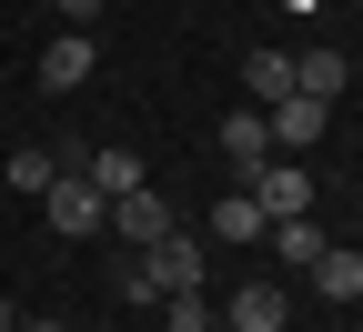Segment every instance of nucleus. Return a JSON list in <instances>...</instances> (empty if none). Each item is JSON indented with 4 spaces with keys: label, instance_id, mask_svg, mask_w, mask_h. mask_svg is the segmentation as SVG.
I'll return each instance as SVG.
<instances>
[{
    "label": "nucleus",
    "instance_id": "nucleus-1",
    "mask_svg": "<svg viewBox=\"0 0 363 332\" xmlns=\"http://www.w3.org/2000/svg\"><path fill=\"white\" fill-rule=\"evenodd\" d=\"M121 292H131V302H172V292H202V242H192V231L172 222L162 242H152L142 262L121 272Z\"/></svg>",
    "mask_w": 363,
    "mask_h": 332
},
{
    "label": "nucleus",
    "instance_id": "nucleus-2",
    "mask_svg": "<svg viewBox=\"0 0 363 332\" xmlns=\"http://www.w3.org/2000/svg\"><path fill=\"white\" fill-rule=\"evenodd\" d=\"M242 192L262 202V222H303V212H313V171H303V161H262Z\"/></svg>",
    "mask_w": 363,
    "mask_h": 332
},
{
    "label": "nucleus",
    "instance_id": "nucleus-3",
    "mask_svg": "<svg viewBox=\"0 0 363 332\" xmlns=\"http://www.w3.org/2000/svg\"><path fill=\"white\" fill-rule=\"evenodd\" d=\"M323 121H333V111H323V101H303V91H293V101H272V111H262V131H272V161H303L313 141H323Z\"/></svg>",
    "mask_w": 363,
    "mask_h": 332
},
{
    "label": "nucleus",
    "instance_id": "nucleus-4",
    "mask_svg": "<svg viewBox=\"0 0 363 332\" xmlns=\"http://www.w3.org/2000/svg\"><path fill=\"white\" fill-rule=\"evenodd\" d=\"M40 212H51V231H71V242H81V231H101V222H111V202L91 192L81 171H61L51 192H40Z\"/></svg>",
    "mask_w": 363,
    "mask_h": 332
},
{
    "label": "nucleus",
    "instance_id": "nucleus-5",
    "mask_svg": "<svg viewBox=\"0 0 363 332\" xmlns=\"http://www.w3.org/2000/svg\"><path fill=\"white\" fill-rule=\"evenodd\" d=\"M111 231H121V242H131V252H152V242H162V231H172V202H162V192H152V181H142V192H121V202H111Z\"/></svg>",
    "mask_w": 363,
    "mask_h": 332
},
{
    "label": "nucleus",
    "instance_id": "nucleus-6",
    "mask_svg": "<svg viewBox=\"0 0 363 332\" xmlns=\"http://www.w3.org/2000/svg\"><path fill=\"white\" fill-rule=\"evenodd\" d=\"M222 161H233L242 181L272 161V131H262V111H222Z\"/></svg>",
    "mask_w": 363,
    "mask_h": 332
},
{
    "label": "nucleus",
    "instance_id": "nucleus-7",
    "mask_svg": "<svg viewBox=\"0 0 363 332\" xmlns=\"http://www.w3.org/2000/svg\"><path fill=\"white\" fill-rule=\"evenodd\" d=\"M283 322H293L283 282H242V292H233V332H283Z\"/></svg>",
    "mask_w": 363,
    "mask_h": 332
},
{
    "label": "nucleus",
    "instance_id": "nucleus-8",
    "mask_svg": "<svg viewBox=\"0 0 363 332\" xmlns=\"http://www.w3.org/2000/svg\"><path fill=\"white\" fill-rule=\"evenodd\" d=\"M242 91H252V111L293 101V51H252V61H242Z\"/></svg>",
    "mask_w": 363,
    "mask_h": 332
},
{
    "label": "nucleus",
    "instance_id": "nucleus-9",
    "mask_svg": "<svg viewBox=\"0 0 363 332\" xmlns=\"http://www.w3.org/2000/svg\"><path fill=\"white\" fill-rule=\"evenodd\" d=\"M343 81H353L343 51H303V61H293V91H303V101H323V111H333V91H343Z\"/></svg>",
    "mask_w": 363,
    "mask_h": 332
},
{
    "label": "nucleus",
    "instance_id": "nucleus-10",
    "mask_svg": "<svg viewBox=\"0 0 363 332\" xmlns=\"http://www.w3.org/2000/svg\"><path fill=\"white\" fill-rule=\"evenodd\" d=\"M91 61H101V51H91V30H61L51 51H40V81H51V91H71V81H91Z\"/></svg>",
    "mask_w": 363,
    "mask_h": 332
},
{
    "label": "nucleus",
    "instance_id": "nucleus-11",
    "mask_svg": "<svg viewBox=\"0 0 363 332\" xmlns=\"http://www.w3.org/2000/svg\"><path fill=\"white\" fill-rule=\"evenodd\" d=\"M262 231H272V222H262V202L233 181V192H222V212H212V242H262Z\"/></svg>",
    "mask_w": 363,
    "mask_h": 332
},
{
    "label": "nucleus",
    "instance_id": "nucleus-12",
    "mask_svg": "<svg viewBox=\"0 0 363 332\" xmlns=\"http://www.w3.org/2000/svg\"><path fill=\"white\" fill-rule=\"evenodd\" d=\"M81 181H91L101 202H121V192H142V161H131V151H91V161H81Z\"/></svg>",
    "mask_w": 363,
    "mask_h": 332
},
{
    "label": "nucleus",
    "instance_id": "nucleus-13",
    "mask_svg": "<svg viewBox=\"0 0 363 332\" xmlns=\"http://www.w3.org/2000/svg\"><path fill=\"white\" fill-rule=\"evenodd\" d=\"M313 292L323 302H363V252H323L313 262Z\"/></svg>",
    "mask_w": 363,
    "mask_h": 332
},
{
    "label": "nucleus",
    "instance_id": "nucleus-14",
    "mask_svg": "<svg viewBox=\"0 0 363 332\" xmlns=\"http://www.w3.org/2000/svg\"><path fill=\"white\" fill-rule=\"evenodd\" d=\"M262 242H272V252H283V262H303V272H313V262H323V252H333V242H323V231H313V212H303V222H272V231H262Z\"/></svg>",
    "mask_w": 363,
    "mask_h": 332
},
{
    "label": "nucleus",
    "instance_id": "nucleus-15",
    "mask_svg": "<svg viewBox=\"0 0 363 332\" xmlns=\"http://www.w3.org/2000/svg\"><path fill=\"white\" fill-rule=\"evenodd\" d=\"M51 181H61V161H51V151H11V192H30V202H40Z\"/></svg>",
    "mask_w": 363,
    "mask_h": 332
},
{
    "label": "nucleus",
    "instance_id": "nucleus-16",
    "mask_svg": "<svg viewBox=\"0 0 363 332\" xmlns=\"http://www.w3.org/2000/svg\"><path fill=\"white\" fill-rule=\"evenodd\" d=\"M162 312H172V332H222V322H212V302H202V292H172V302H162Z\"/></svg>",
    "mask_w": 363,
    "mask_h": 332
},
{
    "label": "nucleus",
    "instance_id": "nucleus-17",
    "mask_svg": "<svg viewBox=\"0 0 363 332\" xmlns=\"http://www.w3.org/2000/svg\"><path fill=\"white\" fill-rule=\"evenodd\" d=\"M0 332H21V312H11V302H0Z\"/></svg>",
    "mask_w": 363,
    "mask_h": 332
},
{
    "label": "nucleus",
    "instance_id": "nucleus-18",
    "mask_svg": "<svg viewBox=\"0 0 363 332\" xmlns=\"http://www.w3.org/2000/svg\"><path fill=\"white\" fill-rule=\"evenodd\" d=\"M21 332H61V322H21Z\"/></svg>",
    "mask_w": 363,
    "mask_h": 332
}]
</instances>
